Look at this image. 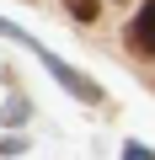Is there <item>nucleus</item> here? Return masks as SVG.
I'll list each match as a JSON object with an SVG mask.
<instances>
[{
    "label": "nucleus",
    "instance_id": "1",
    "mask_svg": "<svg viewBox=\"0 0 155 160\" xmlns=\"http://www.w3.org/2000/svg\"><path fill=\"white\" fill-rule=\"evenodd\" d=\"M32 53H38V59H43V69H48V75H54V80H59V86H64V91H70V96H80V102H91V107H96V102H102V86H96V80H91V75H80V69H75V64H64V59H54V53H48V48H43V43H38V48H32Z\"/></svg>",
    "mask_w": 155,
    "mask_h": 160
},
{
    "label": "nucleus",
    "instance_id": "2",
    "mask_svg": "<svg viewBox=\"0 0 155 160\" xmlns=\"http://www.w3.org/2000/svg\"><path fill=\"white\" fill-rule=\"evenodd\" d=\"M128 48H139V53H150V59H155V0H144L139 16L128 22Z\"/></svg>",
    "mask_w": 155,
    "mask_h": 160
},
{
    "label": "nucleus",
    "instance_id": "3",
    "mask_svg": "<svg viewBox=\"0 0 155 160\" xmlns=\"http://www.w3.org/2000/svg\"><path fill=\"white\" fill-rule=\"evenodd\" d=\"M32 118V102L27 96H6V107H0V123H6V128H22Z\"/></svg>",
    "mask_w": 155,
    "mask_h": 160
},
{
    "label": "nucleus",
    "instance_id": "6",
    "mask_svg": "<svg viewBox=\"0 0 155 160\" xmlns=\"http://www.w3.org/2000/svg\"><path fill=\"white\" fill-rule=\"evenodd\" d=\"M123 160H155V155H150L144 144H123Z\"/></svg>",
    "mask_w": 155,
    "mask_h": 160
},
{
    "label": "nucleus",
    "instance_id": "4",
    "mask_svg": "<svg viewBox=\"0 0 155 160\" xmlns=\"http://www.w3.org/2000/svg\"><path fill=\"white\" fill-rule=\"evenodd\" d=\"M64 11H70L75 22H96V16H102V0H64Z\"/></svg>",
    "mask_w": 155,
    "mask_h": 160
},
{
    "label": "nucleus",
    "instance_id": "5",
    "mask_svg": "<svg viewBox=\"0 0 155 160\" xmlns=\"http://www.w3.org/2000/svg\"><path fill=\"white\" fill-rule=\"evenodd\" d=\"M0 38H16L22 48H38V38H32V32H22V27H16V22H6V16H0Z\"/></svg>",
    "mask_w": 155,
    "mask_h": 160
}]
</instances>
